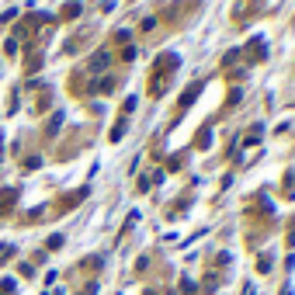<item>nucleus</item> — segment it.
<instances>
[{
    "label": "nucleus",
    "mask_w": 295,
    "mask_h": 295,
    "mask_svg": "<svg viewBox=\"0 0 295 295\" xmlns=\"http://www.w3.org/2000/svg\"><path fill=\"white\" fill-rule=\"evenodd\" d=\"M11 253V247H0V261H4V257Z\"/></svg>",
    "instance_id": "obj_1"
},
{
    "label": "nucleus",
    "mask_w": 295,
    "mask_h": 295,
    "mask_svg": "<svg viewBox=\"0 0 295 295\" xmlns=\"http://www.w3.org/2000/svg\"><path fill=\"white\" fill-rule=\"evenodd\" d=\"M0 295H4V292H0Z\"/></svg>",
    "instance_id": "obj_2"
}]
</instances>
